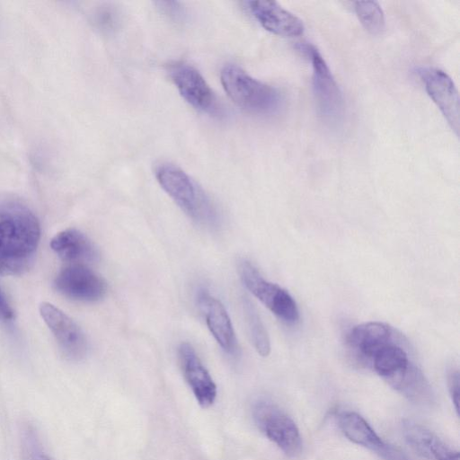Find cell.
<instances>
[{
	"label": "cell",
	"mask_w": 460,
	"mask_h": 460,
	"mask_svg": "<svg viewBox=\"0 0 460 460\" xmlns=\"http://www.w3.org/2000/svg\"><path fill=\"white\" fill-rule=\"evenodd\" d=\"M40 238V226L21 199L0 197V276L26 272L33 264Z\"/></svg>",
	"instance_id": "cell-1"
},
{
	"label": "cell",
	"mask_w": 460,
	"mask_h": 460,
	"mask_svg": "<svg viewBox=\"0 0 460 460\" xmlns=\"http://www.w3.org/2000/svg\"><path fill=\"white\" fill-rule=\"evenodd\" d=\"M155 174L163 190L199 225L215 227L217 211L204 190L184 171L174 164L162 163Z\"/></svg>",
	"instance_id": "cell-2"
},
{
	"label": "cell",
	"mask_w": 460,
	"mask_h": 460,
	"mask_svg": "<svg viewBox=\"0 0 460 460\" xmlns=\"http://www.w3.org/2000/svg\"><path fill=\"white\" fill-rule=\"evenodd\" d=\"M223 88L240 108L258 115H270L281 107L279 92L247 74L235 65H226L220 73Z\"/></svg>",
	"instance_id": "cell-3"
},
{
	"label": "cell",
	"mask_w": 460,
	"mask_h": 460,
	"mask_svg": "<svg viewBox=\"0 0 460 460\" xmlns=\"http://www.w3.org/2000/svg\"><path fill=\"white\" fill-rule=\"evenodd\" d=\"M313 66V90L323 120L331 127L339 126L344 118L342 93L324 58L313 45H305Z\"/></svg>",
	"instance_id": "cell-4"
},
{
	"label": "cell",
	"mask_w": 460,
	"mask_h": 460,
	"mask_svg": "<svg viewBox=\"0 0 460 460\" xmlns=\"http://www.w3.org/2000/svg\"><path fill=\"white\" fill-rule=\"evenodd\" d=\"M253 419L261 431L289 457L302 450V438L295 421L278 405L257 401L252 408Z\"/></svg>",
	"instance_id": "cell-5"
},
{
	"label": "cell",
	"mask_w": 460,
	"mask_h": 460,
	"mask_svg": "<svg viewBox=\"0 0 460 460\" xmlns=\"http://www.w3.org/2000/svg\"><path fill=\"white\" fill-rule=\"evenodd\" d=\"M238 271L245 288L278 318L288 324L298 321L297 305L286 289L263 279L248 261H240Z\"/></svg>",
	"instance_id": "cell-6"
},
{
	"label": "cell",
	"mask_w": 460,
	"mask_h": 460,
	"mask_svg": "<svg viewBox=\"0 0 460 460\" xmlns=\"http://www.w3.org/2000/svg\"><path fill=\"white\" fill-rule=\"evenodd\" d=\"M40 314L66 359L78 361L86 355V337L73 319L48 302L40 304Z\"/></svg>",
	"instance_id": "cell-7"
},
{
	"label": "cell",
	"mask_w": 460,
	"mask_h": 460,
	"mask_svg": "<svg viewBox=\"0 0 460 460\" xmlns=\"http://www.w3.org/2000/svg\"><path fill=\"white\" fill-rule=\"evenodd\" d=\"M55 288L73 300L95 302L103 297L106 283L85 264H68L57 274Z\"/></svg>",
	"instance_id": "cell-8"
},
{
	"label": "cell",
	"mask_w": 460,
	"mask_h": 460,
	"mask_svg": "<svg viewBox=\"0 0 460 460\" xmlns=\"http://www.w3.org/2000/svg\"><path fill=\"white\" fill-rule=\"evenodd\" d=\"M169 75L178 92L189 104L203 112H216L217 108L215 94L195 67L185 62H174L169 66Z\"/></svg>",
	"instance_id": "cell-9"
},
{
	"label": "cell",
	"mask_w": 460,
	"mask_h": 460,
	"mask_svg": "<svg viewBox=\"0 0 460 460\" xmlns=\"http://www.w3.org/2000/svg\"><path fill=\"white\" fill-rule=\"evenodd\" d=\"M420 74L428 94L458 136L459 95L454 81L438 68H427Z\"/></svg>",
	"instance_id": "cell-10"
},
{
	"label": "cell",
	"mask_w": 460,
	"mask_h": 460,
	"mask_svg": "<svg viewBox=\"0 0 460 460\" xmlns=\"http://www.w3.org/2000/svg\"><path fill=\"white\" fill-rule=\"evenodd\" d=\"M243 4L258 22L271 33L296 37L304 32L302 20L275 1L255 0Z\"/></svg>",
	"instance_id": "cell-11"
},
{
	"label": "cell",
	"mask_w": 460,
	"mask_h": 460,
	"mask_svg": "<svg viewBox=\"0 0 460 460\" xmlns=\"http://www.w3.org/2000/svg\"><path fill=\"white\" fill-rule=\"evenodd\" d=\"M180 365L185 380L203 409L209 408L217 397V386L193 347L183 342L178 348Z\"/></svg>",
	"instance_id": "cell-12"
},
{
	"label": "cell",
	"mask_w": 460,
	"mask_h": 460,
	"mask_svg": "<svg viewBox=\"0 0 460 460\" xmlns=\"http://www.w3.org/2000/svg\"><path fill=\"white\" fill-rule=\"evenodd\" d=\"M197 302L217 342L225 352L234 355L237 342L231 320L223 304L206 289L198 291Z\"/></svg>",
	"instance_id": "cell-13"
},
{
	"label": "cell",
	"mask_w": 460,
	"mask_h": 460,
	"mask_svg": "<svg viewBox=\"0 0 460 460\" xmlns=\"http://www.w3.org/2000/svg\"><path fill=\"white\" fill-rule=\"evenodd\" d=\"M398 336L390 325L368 322L354 326L346 337L347 345L361 361L366 363L381 346Z\"/></svg>",
	"instance_id": "cell-14"
},
{
	"label": "cell",
	"mask_w": 460,
	"mask_h": 460,
	"mask_svg": "<svg viewBox=\"0 0 460 460\" xmlns=\"http://www.w3.org/2000/svg\"><path fill=\"white\" fill-rule=\"evenodd\" d=\"M390 385L402 376L412 364L398 334L393 341L378 348L366 362Z\"/></svg>",
	"instance_id": "cell-15"
},
{
	"label": "cell",
	"mask_w": 460,
	"mask_h": 460,
	"mask_svg": "<svg viewBox=\"0 0 460 460\" xmlns=\"http://www.w3.org/2000/svg\"><path fill=\"white\" fill-rule=\"evenodd\" d=\"M51 249L69 264H84L98 259L93 242L81 231L68 228L57 234L50 241Z\"/></svg>",
	"instance_id": "cell-16"
},
{
	"label": "cell",
	"mask_w": 460,
	"mask_h": 460,
	"mask_svg": "<svg viewBox=\"0 0 460 460\" xmlns=\"http://www.w3.org/2000/svg\"><path fill=\"white\" fill-rule=\"evenodd\" d=\"M402 428L408 443L423 456L434 460H459L458 451L430 430L411 420L403 421Z\"/></svg>",
	"instance_id": "cell-17"
},
{
	"label": "cell",
	"mask_w": 460,
	"mask_h": 460,
	"mask_svg": "<svg viewBox=\"0 0 460 460\" xmlns=\"http://www.w3.org/2000/svg\"><path fill=\"white\" fill-rule=\"evenodd\" d=\"M339 426L348 439L382 457L389 447V445L385 444L367 420L357 412L344 411L341 413Z\"/></svg>",
	"instance_id": "cell-18"
},
{
	"label": "cell",
	"mask_w": 460,
	"mask_h": 460,
	"mask_svg": "<svg viewBox=\"0 0 460 460\" xmlns=\"http://www.w3.org/2000/svg\"><path fill=\"white\" fill-rule=\"evenodd\" d=\"M390 385L412 402L425 406L430 405L434 402L430 385L413 363L402 376Z\"/></svg>",
	"instance_id": "cell-19"
},
{
	"label": "cell",
	"mask_w": 460,
	"mask_h": 460,
	"mask_svg": "<svg viewBox=\"0 0 460 460\" xmlns=\"http://www.w3.org/2000/svg\"><path fill=\"white\" fill-rule=\"evenodd\" d=\"M243 307L252 342L261 356L267 357L270 352V342L263 323L250 300L243 299Z\"/></svg>",
	"instance_id": "cell-20"
},
{
	"label": "cell",
	"mask_w": 460,
	"mask_h": 460,
	"mask_svg": "<svg viewBox=\"0 0 460 460\" xmlns=\"http://www.w3.org/2000/svg\"><path fill=\"white\" fill-rule=\"evenodd\" d=\"M355 13L363 27L371 34L381 33L385 26V13L376 1H357Z\"/></svg>",
	"instance_id": "cell-21"
},
{
	"label": "cell",
	"mask_w": 460,
	"mask_h": 460,
	"mask_svg": "<svg viewBox=\"0 0 460 460\" xmlns=\"http://www.w3.org/2000/svg\"><path fill=\"white\" fill-rule=\"evenodd\" d=\"M24 452L27 460H51L47 456L41 447L35 431L28 428L24 434Z\"/></svg>",
	"instance_id": "cell-22"
},
{
	"label": "cell",
	"mask_w": 460,
	"mask_h": 460,
	"mask_svg": "<svg viewBox=\"0 0 460 460\" xmlns=\"http://www.w3.org/2000/svg\"><path fill=\"white\" fill-rule=\"evenodd\" d=\"M448 391L454 403L455 409L458 414L459 412V371L457 369H451L447 375Z\"/></svg>",
	"instance_id": "cell-23"
},
{
	"label": "cell",
	"mask_w": 460,
	"mask_h": 460,
	"mask_svg": "<svg viewBox=\"0 0 460 460\" xmlns=\"http://www.w3.org/2000/svg\"><path fill=\"white\" fill-rule=\"evenodd\" d=\"M14 320V313L0 288V322L9 324Z\"/></svg>",
	"instance_id": "cell-24"
},
{
	"label": "cell",
	"mask_w": 460,
	"mask_h": 460,
	"mask_svg": "<svg viewBox=\"0 0 460 460\" xmlns=\"http://www.w3.org/2000/svg\"><path fill=\"white\" fill-rule=\"evenodd\" d=\"M99 18L97 19V22L102 28H112L115 22V17L112 12L111 11H102L98 14Z\"/></svg>",
	"instance_id": "cell-25"
},
{
	"label": "cell",
	"mask_w": 460,
	"mask_h": 460,
	"mask_svg": "<svg viewBox=\"0 0 460 460\" xmlns=\"http://www.w3.org/2000/svg\"><path fill=\"white\" fill-rule=\"evenodd\" d=\"M383 458L385 460H411L403 453L391 446H389Z\"/></svg>",
	"instance_id": "cell-26"
}]
</instances>
